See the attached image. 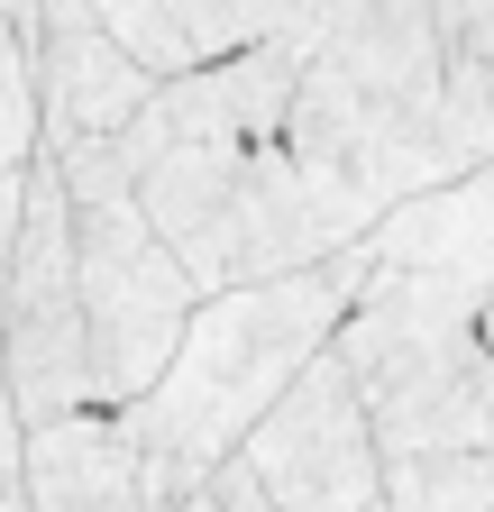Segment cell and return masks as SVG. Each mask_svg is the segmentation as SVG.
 Masks as SVG:
<instances>
[{
    "label": "cell",
    "instance_id": "cell-1",
    "mask_svg": "<svg viewBox=\"0 0 494 512\" xmlns=\"http://www.w3.org/2000/svg\"><path fill=\"white\" fill-rule=\"evenodd\" d=\"M357 293H366V238L321 256V266L202 293L174 366L156 375V394L129 403L138 439L156 448V458H174L183 476H211L229 448L284 403V384L339 339V320L357 311Z\"/></svg>",
    "mask_w": 494,
    "mask_h": 512
},
{
    "label": "cell",
    "instance_id": "cell-5",
    "mask_svg": "<svg viewBox=\"0 0 494 512\" xmlns=\"http://www.w3.org/2000/svg\"><path fill=\"white\" fill-rule=\"evenodd\" d=\"M238 458L266 476L275 512H385V439L339 339L284 384V403L238 439Z\"/></svg>",
    "mask_w": 494,
    "mask_h": 512
},
{
    "label": "cell",
    "instance_id": "cell-12",
    "mask_svg": "<svg viewBox=\"0 0 494 512\" xmlns=\"http://www.w3.org/2000/svg\"><path fill=\"white\" fill-rule=\"evenodd\" d=\"M430 10H440V37L458 55H485L494 64V0H430Z\"/></svg>",
    "mask_w": 494,
    "mask_h": 512
},
{
    "label": "cell",
    "instance_id": "cell-10",
    "mask_svg": "<svg viewBox=\"0 0 494 512\" xmlns=\"http://www.w3.org/2000/svg\"><path fill=\"white\" fill-rule=\"evenodd\" d=\"M83 10L129 46L156 83H174V74H193V64H202V46H193V28H183L174 0H83Z\"/></svg>",
    "mask_w": 494,
    "mask_h": 512
},
{
    "label": "cell",
    "instance_id": "cell-2",
    "mask_svg": "<svg viewBox=\"0 0 494 512\" xmlns=\"http://www.w3.org/2000/svg\"><path fill=\"white\" fill-rule=\"evenodd\" d=\"M339 357L357 375L366 412H376L385 458L494 448V339H485L476 302L385 275L366 256V293L339 320Z\"/></svg>",
    "mask_w": 494,
    "mask_h": 512
},
{
    "label": "cell",
    "instance_id": "cell-14",
    "mask_svg": "<svg viewBox=\"0 0 494 512\" xmlns=\"http://www.w3.org/2000/svg\"><path fill=\"white\" fill-rule=\"evenodd\" d=\"M19 202H28V165L0 174V302H10V247H19Z\"/></svg>",
    "mask_w": 494,
    "mask_h": 512
},
{
    "label": "cell",
    "instance_id": "cell-6",
    "mask_svg": "<svg viewBox=\"0 0 494 512\" xmlns=\"http://www.w3.org/2000/svg\"><path fill=\"white\" fill-rule=\"evenodd\" d=\"M28 74H37V147H65V138H119L156 74L119 46L83 0H37V55H28Z\"/></svg>",
    "mask_w": 494,
    "mask_h": 512
},
{
    "label": "cell",
    "instance_id": "cell-18",
    "mask_svg": "<svg viewBox=\"0 0 494 512\" xmlns=\"http://www.w3.org/2000/svg\"><path fill=\"white\" fill-rule=\"evenodd\" d=\"M174 512H220V503H211V485H202V494H183V503H174Z\"/></svg>",
    "mask_w": 494,
    "mask_h": 512
},
{
    "label": "cell",
    "instance_id": "cell-8",
    "mask_svg": "<svg viewBox=\"0 0 494 512\" xmlns=\"http://www.w3.org/2000/svg\"><path fill=\"white\" fill-rule=\"evenodd\" d=\"M28 503L37 512H156L147 503V439L129 403H83L28 430Z\"/></svg>",
    "mask_w": 494,
    "mask_h": 512
},
{
    "label": "cell",
    "instance_id": "cell-13",
    "mask_svg": "<svg viewBox=\"0 0 494 512\" xmlns=\"http://www.w3.org/2000/svg\"><path fill=\"white\" fill-rule=\"evenodd\" d=\"M202 485H211V503H220V512H275V494H266V476H257V467H247V458H238V448H229V458H220V467H211Z\"/></svg>",
    "mask_w": 494,
    "mask_h": 512
},
{
    "label": "cell",
    "instance_id": "cell-4",
    "mask_svg": "<svg viewBox=\"0 0 494 512\" xmlns=\"http://www.w3.org/2000/svg\"><path fill=\"white\" fill-rule=\"evenodd\" d=\"M0 366H10V394H19L28 430L101 403L83 275H74V202H65L55 156H28V202H19V247H10V302H0Z\"/></svg>",
    "mask_w": 494,
    "mask_h": 512
},
{
    "label": "cell",
    "instance_id": "cell-17",
    "mask_svg": "<svg viewBox=\"0 0 494 512\" xmlns=\"http://www.w3.org/2000/svg\"><path fill=\"white\" fill-rule=\"evenodd\" d=\"M0 512H37V503H28V476H19L10 458H0Z\"/></svg>",
    "mask_w": 494,
    "mask_h": 512
},
{
    "label": "cell",
    "instance_id": "cell-19",
    "mask_svg": "<svg viewBox=\"0 0 494 512\" xmlns=\"http://www.w3.org/2000/svg\"><path fill=\"white\" fill-rule=\"evenodd\" d=\"M485 339H494V311H485Z\"/></svg>",
    "mask_w": 494,
    "mask_h": 512
},
{
    "label": "cell",
    "instance_id": "cell-11",
    "mask_svg": "<svg viewBox=\"0 0 494 512\" xmlns=\"http://www.w3.org/2000/svg\"><path fill=\"white\" fill-rule=\"evenodd\" d=\"M28 156H37V74H28L19 28L0 19V174H19Z\"/></svg>",
    "mask_w": 494,
    "mask_h": 512
},
{
    "label": "cell",
    "instance_id": "cell-16",
    "mask_svg": "<svg viewBox=\"0 0 494 512\" xmlns=\"http://www.w3.org/2000/svg\"><path fill=\"white\" fill-rule=\"evenodd\" d=\"M0 19H10V28H19V46L37 55V0H0Z\"/></svg>",
    "mask_w": 494,
    "mask_h": 512
},
{
    "label": "cell",
    "instance_id": "cell-9",
    "mask_svg": "<svg viewBox=\"0 0 494 512\" xmlns=\"http://www.w3.org/2000/svg\"><path fill=\"white\" fill-rule=\"evenodd\" d=\"M385 512H494V448L385 458Z\"/></svg>",
    "mask_w": 494,
    "mask_h": 512
},
{
    "label": "cell",
    "instance_id": "cell-15",
    "mask_svg": "<svg viewBox=\"0 0 494 512\" xmlns=\"http://www.w3.org/2000/svg\"><path fill=\"white\" fill-rule=\"evenodd\" d=\"M0 458H28V421H19V394H10V366H0Z\"/></svg>",
    "mask_w": 494,
    "mask_h": 512
},
{
    "label": "cell",
    "instance_id": "cell-7",
    "mask_svg": "<svg viewBox=\"0 0 494 512\" xmlns=\"http://www.w3.org/2000/svg\"><path fill=\"white\" fill-rule=\"evenodd\" d=\"M366 256L385 275H412L430 293H458L476 311H494V156L394 202L376 229H366Z\"/></svg>",
    "mask_w": 494,
    "mask_h": 512
},
{
    "label": "cell",
    "instance_id": "cell-3",
    "mask_svg": "<svg viewBox=\"0 0 494 512\" xmlns=\"http://www.w3.org/2000/svg\"><path fill=\"white\" fill-rule=\"evenodd\" d=\"M37 156H55L65 202H74V275H83L101 403H147L156 375L183 348V330H193V311H202V284L138 211V183L110 156V138H65Z\"/></svg>",
    "mask_w": 494,
    "mask_h": 512
}]
</instances>
